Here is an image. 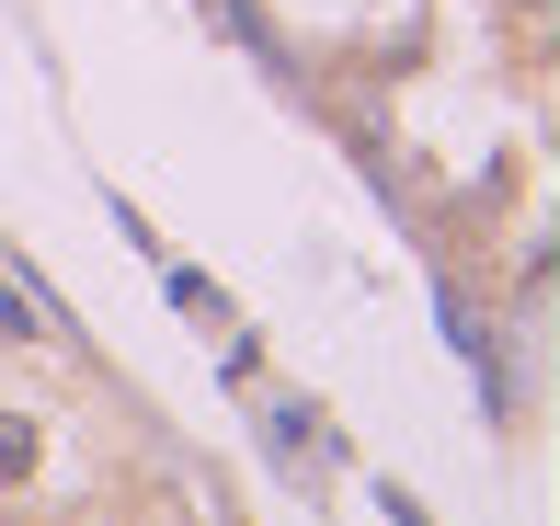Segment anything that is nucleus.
I'll use <instances>...</instances> for the list:
<instances>
[{"mask_svg": "<svg viewBox=\"0 0 560 526\" xmlns=\"http://www.w3.org/2000/svg\"><path fill=\"white\" fill-rule=\"evenodd\" d=\"M264 446H275L287 469H320V458L343 469V435L320 423V400H275V412H264Z\"/></svg>", "mask_w": 560, "mask_h": 526, "instance_id": "1", "label": "nucleus"}, {"mask_svg": "<svg viewBox=\"0 0 560 526\" xmlns=\"http://www.w3.org/2000/svg\"><path fill=\"white\" fill-rule=\"evenodd\" d=\"M46 469V423L35 412H0V492H23Z\"/></svg>", "mask_w": 560, "mask_h": 526, "instance_id": "2", "label": "nucleus"}, {"mask_svg": "<svg viewBox=\"0 0 560 526\" xmlns=\"http://www.w3.org/2000/svg\"><path fill=\"white\" fill-rule=\"evenodd\" d=\"M23 343H46V309H35V287L0 274V355H23Z\"/></svg>", "mask_w": 560, "mask_h": 526, "instance_id": "3", "label": "nucleus"}]
</instances>
